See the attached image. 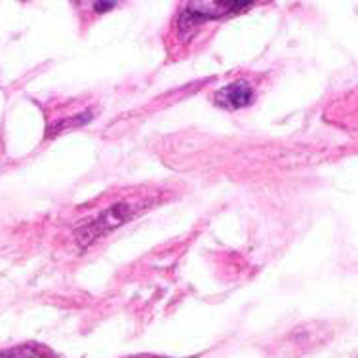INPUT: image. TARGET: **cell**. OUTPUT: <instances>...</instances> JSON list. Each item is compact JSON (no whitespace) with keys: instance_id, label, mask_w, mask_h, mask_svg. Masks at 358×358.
<instances>
[{"instance_id":"6da1fadb","label":"cell","mask_w":358,"mask_h":358,"mask_svg":"<svg viewBox=\"0 0 358 358\" xmlns=\"http://www.w3.org/2000/svg\"><path fill=\"white\" fill-rule=\"evenodd\" d=\"M149 206H151V204L147 202L145 196H139L136 202H131V200L117 202V204H113L110 208H107L105 212H101L96 220L90 221L88 225L76 229V242H78L80 246H88L92 242H96L99 236H105V234H109L110 231H115V229L120 227V225H124L126 221H130L134 215L141 214L145 208Z\"/></svg>"},{"instance_id":"7a4b0ae2","label":"cell","mask_w":358,"mask_h":358,"mask_svg":"<svg viewBox=\"0 0 358 358\" xmlns=\"http://www.w3.org/2000/svg\"><path fill=\"white\" fill-rule=\"evenodd\" d=\"M250 6H252L250 2H214V0L191 2V4H187L185 12L179 17V29L191 31L206 21L220 20V17L231 14H241L242 10H248Z\"/></svg>"},{"instance_id":"277c9868","label":"cell","mask_w":358,"mask_h":358,"mask_svg":"<svg viewBox=\"0 0 358 358\" xmlns=\"http://www.w3.org/2000/svg\"><path fill=\"white\" fill-rule=\"evenodd\" d=\"M115 6H117L115 2H96V4H94V8H96L97 14H99V12H107V10H113Z\"/></svg>"},{"instance_id":"3957f363","label":"cell","mask_w":358,"mask_h":358,"mask_svg":"<svg viewBox=\"0 0 358 358\" xmlns=\"http://www.w3.org/2000/svg\"><path fill=\"white\" fill-rule=\"evenodd\" d=\"M254 88L244 80L233 83L221 88L215 96V103L225 109H242V107H248L254 101Z\"/></svg>"},{"instance_id":"5b68a950","label":"cell","mask_w":358,"mask_h":358,"mask_svg":"<svg viewBox=\"0 0 358 358\" xmlns=\"http://www.w3.org/2000/svg\"><path fill=\"white\" fill-rule=\"evenodd\" d=\"M0 358H31V357L25 355V352L14 351V352H6V355H0Z\"/></svg>"}]
</instances>
